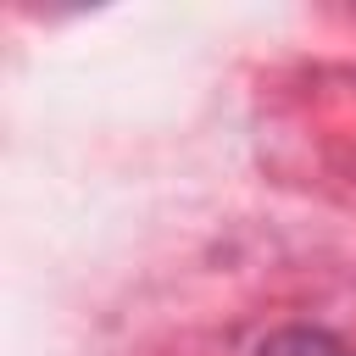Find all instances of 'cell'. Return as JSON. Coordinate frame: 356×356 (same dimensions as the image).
Returning a JSON list of instances; mask_svg holds the SVG:
<instances>
[{
    "label": "cell",
    "mask_w": 356,
    "mask_h": 356,
    "mask_svg": "<svg viewBox=\"0 0 356 356\" xmlns=\"http://www.w3.org/2000/svg\"><path fill=\"white\" fill-rule=\"evenodd\" d=\"M256 356H350L345 339H334L328 328H278L261 339Z\"/></svg>",
    "instance_id": "cell-1"
}]
</instances>
